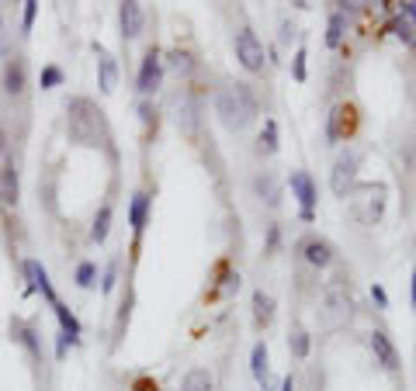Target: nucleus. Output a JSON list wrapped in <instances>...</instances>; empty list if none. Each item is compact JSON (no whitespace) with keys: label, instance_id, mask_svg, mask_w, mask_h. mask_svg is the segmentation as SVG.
Returning a JSON list of instances; mask_svg holds the SVG:
<instances>
[{"label":"nucleus","instance_id":"nucleus-44","mask_svg":"<svg viewBox=\"0 0 416 391\" xmlns=\"http://www.w3.org/2000/svg\"><path fill=\"white\" fill-rule=\"evenodd\" d=\"M364 4H375V0H364Z\"/></svg>","mask_w":416,"mask_h":391},{"label":"nucleus","instance_id":"nucleus-41","mask_svg":"<svg viewBox=\"0 0 416 391\" xmlns=\"http://www.w3.org/2000/svg\"><path fill=\"white\" fill-rule=\"evenodd\" d=\"M291 31H295V28L285 21V25H281V42H288V38H291Z\"/></svg>","mask_w":416,"mask_h":391},{"label":"nucleus","instance_id":"nucleus-22","mask_svg":"<svg viewBox=\"0 0 416 391\" xmlns=\"http://www.w3.org/2000/svg\"><path fill=\"white\" fill-rule=\"evenodd\" d=\"M174 122H177V129H181L184 135H194V132H198V104L184 97V100L177 104V115H174Z\"/></svg>","mask_w":416,"mask_h":391},{"label":"nucleus","instance_id":"nucleus-34","mask_svg":"<svg viewBox=\"0 0 416 391\" xmlns=\"http://www.w3.org/2000/svg\"><path fill=\"white\" fill-rule=\"evenodd\" d=\"M35 14H38V0H25V18H21V35L31 31L35 25Z\"/></svg>","mask_w":416,"mask_h":391},{"label":"nucleus","instance_id":"nucleus-38","mask_svg":"<svg viewBox=\"0 0 416 391\" xmlns=\"http://www.w3.org/2000/svg\"><path fill=\"white\" fill-rule=\"evenodd\" d=\"M402 14L409 18V25L416 28V0H402Z\"/></svg>","mask_w":416,"mask_h":391},{"label":"nucleus","instance_id":"nucleus-25","mask_svg":"<svg viewBox=\"0 0 416 391\" xmlns=\"http://www.w3.org/2000/svg\"><path fill=\"white\" fill-rule=\"evenodd\" d=\"M288 350H291L295 360H305V357H309V350H312V336H309L302 325H291V332H288Z\"/></svg>","mask_w":416,"mask_h":391},{"label":"nucleus","instance_id":"nucleus-18","mask_svg":"<svg viewBox=\"0 0 416 391\" xmlns=\"http://www.w3.org/2000/svg\"><path fill=\"white\" fill-rule=\"evenodd\" d=\"M11 336L38 360L42 357V340H38V329L31 325V322H21V319H14V325H11Z\"/></svg>","mask_w":416,"mask_h":391},{"label":"nucleus","instance_id":"nucleus-35","mask_svg":"<svg viewBox=\"0 0 416 391\" xmlns=\"http://www.w3.org/2000/svg\"><path fill=\"white\" fill-rule=\"evenodd\" d=\"M291 73H295V80H298V83H305V77H309V73H305V49H298V52H295V59H291Z\"/></svg>","mask_w":416,"mask_h":391},{"label":"nucleus","instance_id":"nucleus-30","mask_svg":"<svg viewBox=\"0 0 416 391\" xmlns=\"http://www.w3.org/2000/svg\"><path fill=\"white\" fill-rule=\"evenodd\" d=\"M164 66H170L174 73H191V70H194V55H191V52H181V49H174V52H167Z\"/></svg>","mask_w":416,"mask_h":391},{"label":"nucleus","instance_id":"nucleus-42","mask_svg":"<svg viewBox=\"0 0 416 391\" xmlns=\"http://www.w3.org/2000/svg\"><path fill=\"white\" fill-rule=\"evenodd\" d=\"M281 391H295V377H291V374L281 381Z\"/></svg>","mask_w":416,"mask_h":391},{"label":"nucleus","instance_id":"nucleus-17","mask_svg":"<svg viewBox=\"0 0 416 391\" xmlns=\"http://www.w3.org/2000/svg\"><path fill=\"white\" fill-rule=\"evenodd\" d=\"M146 221H149V194H146V191H135L132 201H129V229H132L135 239L142 236Z\"/></svg>","mask_w":416,"mask_h":391},{"label":"nucleus","instance_id":"nucleus-27","mask_svg":"<svg viewBox=\"0 0 416 391\" xmlns=\"http://www.w3.org/2000/svg\"><path fill=\"white\" fill-rule=\"evenodd\" d=\"M385 31H392V35H395V38H399V42H402L406 49H413V45H416V28L409 25V18H406V14H399V18H392Z\"/></svg>","mask_w":416,"mask_h":391},{"label":"nucleus","instance_id":"nucleus-12","mask_svg":"<svg viewBox=\"0 0 416 391\" xmlns=\"http://www.w3.org/2000/svg\"><path fill=\"white\" fill-rule=\"evenodd\" d=\"M21 270H25V281H28V291H38L49 305H56L60 298H56V291H52V281H49V270L38 263V260H25L21 263Z\"/></svg>","mask_w":416,"mask_h":391},{"label":"nucleus","instance_id":"nucleus-9","mask_svg":"<svg viewBox=\"0 0 416 391\" xmlns=\"http://www.w3.org/2000/svg\"><path fill=\"white\" fill-rule=\"evenodd\" d=\"M354 115L357 111L350 104H337L330 111V118H326V142L337 146V142H347V135L354 132Z\"/></svg>","mask_w":416,"mask_h":391},{"label":"nucleus","instance_id":"nucleus-14","mask_svg":"<svg viewBox=\"0 0 416 391\" xmlns=\"http://www.w3.org/2000/svg\"><path fill=\"white\" fill-rule=\"evenodd\" d=\"M94 49H97V87H101V94H115V87H118V63H115V55L104 45H94Z\"/></svg>","mask_w":416,"mask_h":391},{"label":"nucleus","instance_id":"nucleus-13","mask_svg":"<svg viewBox=\"0 0 416 391\" xmlns=\"http://www.w3.org/2000/svg\"><path fill=\"white\" fill-rule=\"evenodd\" d=\"M0 87H4L8 97H21L25 87H28V63L21 59V55H11V59L4 63V80H0Z\"/></svg>","mask_w":416,"mask_h":391},{"label":"nucleus","instance_id":"nucleus-39","mask_svg":"<svg viewBox=\"0 0 416 391\" xmlns=\"http://www.w3.org/2000/svg\"><path fill=\"white\" fill-rule=\"evenodd\" d=\"M4 163H8V139L0 132V170H4Z\"/></svg>","mask_w":416,"mask_h":391},{"label":"nucleus","instance_id":"nucleus-6","mask_svg":"<svg viewBox=\"0 0 416 391\" xmlns=\"http://www.w3.org/2000/svg\"><path fill=\"white\" fill-rule=\"evenodd\" d=\"M160 87H164V55H160V49H146L139 73H135V90H139V97H153Z\"/></svg>","mask_w":416,"mask_h":391},{"label":"nucleus","instance_id":"nucleus-2","mask_svg":"<svg viewBox=\"0 0 416 391\" xmlns=\"http://www.w3.org/2000/svg\"><path fill=\"white\" fill-rule=\"evenodd\" d=\"M385 201H389V191L385 184H364L361 191L354 187L350 191V215L361 221V226H375L385 215Z\"/></svg>","mask_w":416,"mask_h":391},{"label":"nucleus","instance_id":"nucleus-37","mask_svg":"<svg viewBox=\"0 0 416 391\" xmlns=\"http://www.w3.org/2000/svg\"><path fill=\"white\" fill-rule=\"evenodd\" d=\"M372 298H375V305H378V308H389V295H385V288H382V284H372Z\"/></svg>","mask_w":416,"mask_h":391},{"label":"nucleus","instance_id":"nucleus-19","mask_svg":"<svg viewBox=\"0 0 416 391\" xmlns=\"http://www.w3.org/2000/svg\"><path fill=\"white\" fill-rule=\"evenodd\" d=\"M271 322H274V298L260 288V291H253V325L268 329Z\"/></svg>","mask_w":416,"mask_h":391},{"label":"nucleus","instance_id":"nucleus-29","mask_svg":"<svg viewBox=\"0 0 416 391\" xmlns=\"http://www.w3.org/2000/svg\"><path fill=\"white\" fill-rule=\"evenodd\" d=\"M278 149H281V142H278V122L268 118V122H264V132H260V152L274 156Z\"/></svg>","mask_w":416,"mask_h":391},{"label":"nucleus","instance_id":"nucleus-40","mask_svg":"<svg viewBox=\"0 0 416 391\" xmlns=\"http://www.w3.org/2000/svg\"><path fill=\"white\" fill-rule=\"evenodd\" d=\"M135 391H156V381H139Z\"/></svg>","mask_w":416,"mask_h":391},{"label":"nucleus","instance_id":"nucleus-36","mask_svg":"<svg viewBox=\"0 0 416 391\" xmlns=\"http://www.w3.org/2000/svg\"><path fill=\"white\" fill-rule=\"evenodd\" d=\"M70 347H77V343H73V340H70V336H66V332H63V329H60V332H56V360H63V357H66V350H70Z\"/></svg>","mask_w":416,"mask_h":391},{"label":"nucleus","instance_id":"nucleus-1","mask_svg":"<svg viewBox=\"0 0 416 391\" xmlns=\"http://www.w3.org/2000/svg\"><path fill=\"white\" fill-rule=\"evenodd\" d=\"M257 115H260V100L250 83H226L216 94V118L222 122V129L243 132L257 122Z\"/></svg>","mask_w":416,"mask_h":391},{"label":"nucleus","instance_id":"nucleus-8","mask_svg":"<svg viewBox=\"0 0 416 391\" xmlns=\"http://www.w3.org/2000/svg\"><path fill=\"white\" fill-rule=\"evenodd\" d=\"M298 253H302V260H305L309 267H316V270H326V267L337 260L333 243L323 239V236H305V239L298 243Z\"/></svg>","mask_w":416,"mask_h":391},{"label":"nucleus","instance_id":"nucleus-10","mask_svg":"<svg viewBox=\"0 0 416 391\" xmlns=\"http://www.w3.org/2000/svg\"><path fill=\"white\" fill-rule=\"evenodd\" d=\"M368 343H372L375 364H378L385 374H395V370H399V350H395V343H392L389 332H385V329H375Z\"/></svg>","mask_w":416,"mask_h":391},{"label":"nucleus","instance_id":"nucleus-4","mask_svg":"<svg viewBox=\"0 0 416 391\" xmlns=\"http://www.w3.org/2000/svg\"><path fill=\"white\" fill-rule=\"evenodd\" d=\"M357 166H361V152L357 149H343L333 163V174H330V187L337 198H350V191L357 187Z\"/></svg>","mask_w":416,"mask_h":391},{"label":"nucleus","instance_id":"nucleus-20","mask_svg":"<svg viewBox=\"0 0 416 391\" xmlns=\"http://www.w3.org/2000/svg\"><path fill=\"white\" fill-rule=\"evenodd\" d=\"M181 391H216V374L208 367H191L181 381Z\"/></svg>","mask_w":416,"mask_h":391},{"label":"nucleus","instance_id":"nucleus-24","mask_svg":"<svg viewBox=\"0 0 416 391\" xmlns=\"http://www.w3.org/2000/svg\"><path fill=\"white\" fill-rule=\"evenodd\" d=\"M52 312H56V319H60V329L66 332V336H70L73 343H80V332H83V329H80V319H77V315H73V312H70L63 301H56V305H52Z\"/></svg>","mask_w":416,"mask_h":391},{"label":"nucleus","instance_id":"nucleus-43","mask_svg":"<svg viewBox=\"0 0 416 391\" xmlns=\"http://www.w3.org/2000/svg\"><path fill=\"white\" fill-rule=\"evenodd\" d=\"M0 42H4V21H0Z\"/></svg>","mask_w":416,"mask_h":391},{"label":"nucleus","instance_id":"nucleus-11","mask_svg":"<svg viewBox=\"0 0 416 391\" xmlns=\"http://www.w3.org/2000/svg\"><path fill=\"white\" fill-rule=\"evenodd\" d=\"M142 25H146L142 4H139V0H122V4H118V28H122V42H135V38L142 35Z\"/></svg>","mask_w":416,"mask_h":391},{"label":"nucleus","instance_id":"nucleus-16","mask_svg":"<svg viewBox=\"0 0 416 391\" xmlns=\"http://www.w3.org/2000/svg\"><path fill=\"white\" fill-rule=\"evenodd\" d=\"M250 370L257 377V384L264 391H274V381H271V357H268V343H257L253 353H250Z\"/></svg>","mask_w":416,"mask_h":391},{"label":"nucleus","instance_id":"nucleus-32","mask_svg":"<svg viewBox=\"0 0 416 391\" xmlns=\"http://www.w3.org/2000/svg\"><path fill=\"white\" fill-rule=\"evenodd\" d=\"M115 284H118V260H112L108 267H104V273H101V291H104V295H112Z\"/></svg>","mask_w":416,"mask_h":391},{"label":"nucleus","instance_id":"nucleus-28","mask_svg":"<svg viewBox=\"0 0 416 391\" xmlns=\"http://www.w3.org/2000/svg\"><path fill=\"white\" fill-rule=\"evenodd\" d=\"M73 281H77V288L90 291V288L97 284V263H94V260H80V263H77V273H73Z\"/></svg>","mask_w":416,"mask_h":391},{"label":"nucleus","instance_id":"nucleus-26","mask_svg":"<svg viewBox=\"0 0 416 391\" xmlns=\"http://www.w3.org/2000/svg\"><path fill=\"white\" fill-rule=\"evenodd\" d=\"M108 232H112V204H101L97 215H94V226H90V239L101 246L108 239Z\"/></svg>","mask_w":416,"mask_h":391},{"label":"nucleus","instance_id":"nucleus-15","mask_svg":"<svg viewBox=\"0 0 416 391\" xmlns=\"http://www.w3.org/2000/svg\"><path fill=\"white\" fill-rule=\"evenodd\" d=\"M253 194L264 201L268 208H278V204H281V184H278V177H274L271 170H260V174L253 177Z\"/></svg>","mask_w":416,"mask_h":391},{"label":"nucleus","instance_id":"nucleus-3","mask_svg":"<svg viewBox=\"0 0 416 391\" xmlns=\"http://www.w3.org/2000/svg\"><path fill=\"white\" fill-rule=\"evenodd\" d=\"M236 59L246 73H264L268 66V52H264V42L257 38L253 28H239L236 31Z\"/></svg>","mask_w":416,"mask_h":391},{"label":"nucleus","instance_id":"nucleus-21","mask_svg":"<svg viewBox=\"0 0 416 391\" xmlns=\"http://www.w3.org/2000/svg\"><path fill=\"white\" fill-rule=\"evenodd\" d=\"M0 201H4L8 208L18 204V170H14L11 159L4 163V170H0Z\"/></svg>","mask_w":416,"mask_h":391},{"label":"nucleus","instance_id":"nucleus-31","mask_svg":"<svg viewBox=\"0 0 416 391\" xmlns=\"http://www.w3.org/2000/svg\"><path fill=\"white\" fill-rule=\"evenodd\" d=\"M60 83H63V70H60V66H52V63L42 66V77H38V87H42V90H56Z\"/></svg>","mask_w":416,"mask_h":391},{"label":"nucleus","instance_id":"nucleus-33","mask_svg":"<svg viewBox=\"0 0 416 391\" xmlns=\"http://www.w3.org/2000/svg\"><path fill=\"white\" fill-rule=\"evenodd\" d=\"M139 122H142V129H146V132H149V129L156 132V111H153V104H149V100H142V104H139Z\"/></svg>","mask_w":416,"mask_h":391},{"label":"nucleus","instance_id":"nucleus-5","mask_svg":"<svg viewBox=\"0 0 416 391\" xmlns=\"http://www.w3.org/2000/svg\"><path fill=\"white\" fill-rule=\"evenodd\" d=\"M288 184H291V198L298 201V218L302 221H316V201H320L316 180H312L305 170H291Z\"/></svg>","mask_w":416,"mask_h":391},{"label":"nucleus","instance_id":"nucleus-23","mask_svg":"<svg viewBox=\"0 0 416 391\" xmlns=\"http://www.w3.org/2000/svg\"><path fill=\"white\" fill-rule=\"evenodd\" d=\"M347 28H350L347 14H343V11H333L330 21H326V45H330V49H340L343 38H347Z\"/></svg>","mask_w":416,"mask_h":391},{"label":"nucleus","instance_id":"nucleus-7","mask_svg":"<svg viewBox=\"0 0 416 391\" xmlns=\"http://www.w3.org/2000/svg\"><path fill=\"white\" fill-rule=\"evenodd\" d=\"M354 312V301H350V288L343 277H337V281L326 288V325H343Z\"/></svg>","mask_w":416,"mask_h":391}]
</instances>
